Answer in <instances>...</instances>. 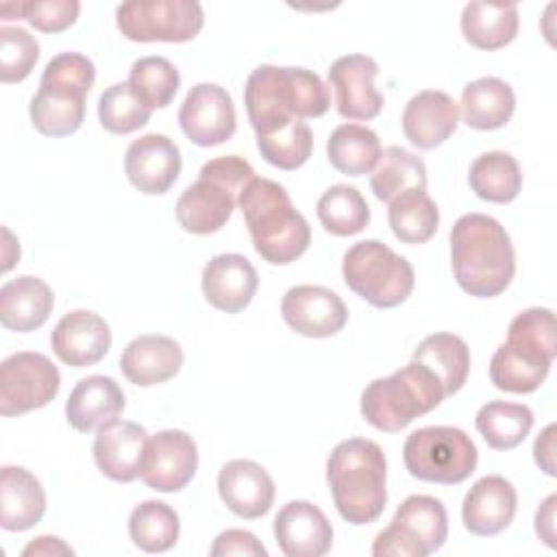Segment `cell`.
Wrapping results in <instances>:
<instances>
[{"mask_svg":"<svg viewBox=\"0 0 557 557\" xmlns=\"http://www.w3.org/2000/svg\"><path fill=\"white\" fill-rule=\"evenodd\" d=\"M244 104L250 126L261 137L296 120L324 115L331 96L324 81L311 70L259 65L246 81Z\"/></svg>","mask_w":557,"mask_h":557,"instance_id":"cell-1","label":"cell"},{"mask_svg":"<svg viewBox=\"0 0 557 557\" xmlns=\"http://www.w3.org/2000/svg\"><path fill=\"white\" fill-rule=\"evenodd\" d=\"M457 285L474 298L503 294L516 274V252L505 226L485 213L461 215L450 231Z\"/></svg>","mask_w":557,"mask_h":557,"instance_id":"cell-2","label":"cell"},{"mask_svg":"<svg viewBox=\"0 0 557 557\" xmlns=\"http://www.w3.org/2000/svg\"><path fill=\"white\" fill-rule=\"evenodd\" d=\"M326 481L335 509L350 524L379 520L387 503V459L383 448L366 437L339 442L326 459Z\"/></svg>","mask_w":557,"mask_h":557,"instance_id":"cell-3","label":"cell"},{"mask_svg":"<svg viewBox=\"0 0 557 557\" xmlns=\"http://www.w3.org/2000/svg\"><path fill=\"white\" fill-rule=\"evenodd\" d=\"M237 207L244 213L257 255L272 265H287L305 255L311 244V228L283 185L255 176L239 194Z\"/></svg>","mask_w":557,"mask_h":557,"instance_id":"cell-4","label":"cell"},{"mask_svg":"<svg viewBox=\"0 0 557 557\" xmlns=\"http://www.w3.org/2000/svg\"><path fill=\"white\" fill-rule=\"evenodd\" d=\"M94 81L96 67L85 54L61 52L52 57L28 107L33 126L46 137L74 135L85 120V98Z\"/></svg>","mask_w":557,"mask_h":557,"instance_id":"cell-5","label":"cell"},{"mask_svg":"<svg viewBox=\"0 0 557 557\" xmlns=\"http://www.w3.org/2000/svg\"><path fill=\"white\" fill-rule=\"evenodd\" d=\"M252 178V165L237 154L209 159L200 168L198 181L185 187L176 200L178 226L194 235L220 231L231 220L239 194Z\"/></svg>","mask_w":557,"mask_h":557,"instance_id":"cell-6","label":"cell"},{"mask_svg":"<svg viewBox=\"0 0 557 557\" xmlns=\"http://www.w3.org/2000/svg\"><path fill=\"white\" fill-rule=\"evenodd\" d=\"M440 379L422 363L409 361L385 379H374L361 394V416L383 433H398L444 400Z\"/></svg>","mask_w":557,"mask_h":557,"instance_id":"cell-7","label":"cell"},{"mask_svg":"<svg viewBox=\"0 0 557 557\" xmlns=\"http://www.w3.org/2000/svg\"><path fill=\"white\" fill-rule=\"evenodd\" d=\"M344 283L376 309L403 305L416 285L411 263L379 239L352 244L342 261Z\"/></svg>","mask_w":557,"mask_h":557,"instance_id":"cell-8","label":"cell"},{"mask_svg":"<svg viewBox=\"0 0 557 557\" xmlns=\"http://www.w3.org/2000/svg\"><path fill=\"white\" fill-rule=\"evenodd\" d=\"M403 459L411 476L455 485L474 472L479 453L470 435L457 426H422L407 435Z\"/></svg>","mask_w":557,"mask_h":557,"instance_id":"cell-9","label":"cell"},{"mask_svg":"<svg viewBox=\"0 0 557 557\" xmlns=\"http://www.w3.org/2000/svg\"><path fill=\"white\" fill-rule=\"evenodd\" d=\"M448 513L442 500L424 494L407 496L374 544V557H426L444 546Z\"/></svg>","mask_w":557,"mask_h":557,"instance_id":"cell-10","label":"cell"},{"mask_svg":"<svg viewBox=\"0 0 557 557\" xmlns=\"http://www.w3.org/2000/svg\"><path fill=\"white\" fill-rule=\"evenodd\" d=\"M115 24L131 41L183 44L202 30L205 11L196 0H133L115 9Z\"/></svg>","mask_w":557,"mask_h":557,"instance_id":"cell-11","label":"cell"},{"mask_svg":"<svg viewBox=\"0 0 557 557\" xmlns=\"http://www.w3.org/2000/svg\"><path fill=\"white\" fill-rule=\"evenodd\" d=\"M61 387L59 368L41 352L22 350L0 363V413L22 416L46 407Z\"/></svg>","mask_w":557,"mask_h":557,"instance_id":"cell-12","label":"cell"},{"mask_svg":"<svg viewBox=\"0 0 557 557\" xmlns=\"http://www.w3.org/2000/svg\"><path fill=\"white\" fill-rule=\"evenodd\" d=\"M178 124L196 146L209 148L228 141L237 128L228 91L215 83L194 85L178 109Z\"/></svg>","mask_w":557,"mask_h":557,"instance_id":"cell-13","label":"cell"},{"mask_svg":"<svg viewBox=\"0 0 557 557\" xmlns=\"http://www.w3.org/2000/svg\"><path fill=\"white\" fill-rule=\"evenodd\" d=\"M198 470V448L191 435L181 429L159 431L148 440L141 481L154 492L183 490Z\"/></svg>","mask_w":557,"mask_h":557,"instance_id":"cell-14","label":"cell"},{"mask_svg":"<svg viewBox=\"0 0 557 557\" xmlns=\"http://www.w3.org/2000/svg\"><path fill=\"white\" fill-rule=\"evenodd\" d=\"M379 63L368 54H346L329 67L337 113L346 120L368 122L383 109V94L374 87Z\"/></svg>","mask_w":557,"mask_h":557,"instance_id":"cell-15","label":"cell"},{"mask_svg":"<svg viewBox=\"0 0 557 557\" xmlns=\"http://www.w3.org/2000/svg\"><path fill=\"white\" fill-rule=\"evenodd\" d=\"M285 324L305 337H331L348 322L344 300L322 285L289 287L281 300Z\"/></svg>","mask_w":557,"mask_h":557,"instance_id":"cell-16","label":"cell"},{"mask_svg":"<svg viewBox=\"0 0 557 557\" xmlns=\"http://www.w3.org/2000/svg\"><path fill=\"white\" fill-rule=\"evenodd\" d=\"M183 168L178 146L161 133H148L131 141L124 154V172L128 183L148 196L165 194L178 178Z\"/></svg>","mask_w":557,"mask_h":557,"instance_id":"cell-17","label":"cell"},{"mask_svg":"<svg viewBox=\"0 0 557 557\" xmlns=\"http://www.w3.org/2000/svg\"><path fill=\"white\" fill-rule=\"evenodd\" d=\"M274 540L287 557H322L333 546V527L309 500H289L274 518Z\"/></svg>","mask_w":557,"mask_h":557,"instance_id":"cell-18","label":"cell"},{"mask_svg":"<svg viewBox=\"0 0 557 557\" xmlns=\"http://www.w3.org/2000/svg\"><path fill=\"white\" fill-rule=\"evenodd\" d=\"M148 440L150 437L144 426L115 418L98 429L94 440V461L111 481L131 483L141 476Z\"/></svg>","mask_w":557,"mask_h":557,"instance_id":"cell-19","label":"cell"},{"mask_svg":"<svg viewBox=\"0 0 557 557\" xmlns=\"http://www.w3.org/2000/svg\"><path fill=\"white\" fill-rule=\"evenodd\" d=\"M218 492L222 503L244 520L265 516L274 503V481L252 459H233L220 468Z\"/></svg>","mask_w":557,"mask_h":557,"instance_id":"cell-20","label":"cell"},{"mask_svg":"<svg viewBox=\"0 0 557 557\" xmlns=\"http://www.w3.org/2000/svg\"><path fill=\"white\" fill-rule=\"evenodd\" d=\"M54 355L72 368L96 366L111 348V331L104 318L94 311L76 309L65 313L52 335Z\"/></svg>","mask_w":557,"mask_h":557,"instance_id":"cell-21","label":"cell"},{"mask_svg":"<svg viewBox=\"0 0 557 557\" xmlns=\"http://www.w3.org/2000/svg\"><path fill=\"white\" fill-rule=\"evenodd\" d=\"M516 509V487L500 474H487L466 492L461 520L472 535L492 537L511 524Z\"/></svg>","mask_w":557,"mask_h":557,"instance_id":"cell-22","label":"cell"},{"mask_svg":"<svg viewBox=\"0 0 557 557\" xmlns=\"http://www.w3.org/2000/svg\"><path fill=\"white\" fill-rule=\"evenodd\" d=\"M259 287L255 265L237 252L213 257L202 270V294L207 302L224 313L244 311Z\"/></svg>","mask_w":557,"mask_h":557,"instance_id":"cell-23","label":"cell"},{"mask_svg":"<svg viewBox=\"0 0 557 557\" xmlns=\"http://www.w3.org/2000/svg\"><path fill=\"white\" fill-rule=\"evenodd\" d=\"M459 124V104L437 89L416 94L403 111L405 137L420 150H433L444 144Z\"/></svg>","mask_w":557,"mask_h":557,"instance_id":"cell-24","label":"cell"},{"mask_svg":"<svg viewBox=\"0 0 557 557\" xmlns=\"http://www.w3.org/2000/svg\"><path fill=\"white\" fill-rule=\"evenodd\" d=\"M183 366V348L168 335H139L120 357L122 374L139 387L170 381Z\"/></svg>","mask_w":557,"mask_h":557,"instance_id":"cell-25","label":"cell"},{"mask_svg":"<svg viewBox=\"0 0 557 557\" xmlns=\"http://www.w3.org/2000/svg\"><path fill=\"white\" fill-rule=\"evenodd\" d=\"M124 409L122 387L104 374L81 379L65 403V418L78 433L96 431L115 420Z\"/></svg>","mask_w":557,"mask_h":557,"instance_id":"cell-26","label":"cell"},{"mask_svg":"<svg viewBox=\"0 0 557 557\" xmlns=\"http://www.w3.org/2000/svg\"><path fill=\"white\" fill-rule=\"evenodd\" d=\"M46 492L39 479L20 466L0 470V527L4 531H28L41 522Z\"/></svg>","mask_w":557,"mask_h":557,"instance_id":"cell-27","label":"cell"},{"mask_svg":"<svg viewBox=\"0 0 557 557\" xmlns=\"http://www.w3.org/2000/svg\"><path fill=\"white\" fill-rule=\"evenodd\" d=\"M52 289L37 276L24 274L0 287V322L7 331L30 333L52 313Z\"/></svg>","mask_w":557,"mask_h":557,"instance_id":"cell-28","label":"cell"},{"mask_svg":"<svg viewBox=\"0 0 557 557\" xmlns=\"http://www.w3.org/2000/svg\"><path fill=\"white\" fill-rule=\"evenodd\" d=\"M463 122L474 131L503 128L516 109V96L509 83L496 76L470 81L461 91Z\"/></svg>","mask_w":557,"mask_h":557,"instance_id":"cell-29","label":"cell"},{"mask_svg":"<svg viewBox=\"0 0 557 557\" xmlns=\"http://www.w3.org/2000/svg\"><path fill=\"white\" fill-rule=\"evenodd\" d=\"M411 359L426 366L440 379L444 396H453L466 385L470 372V348L459 335H426L413 350Z\"/></svg>","mask_w":557,"mask_h":557,"instance_id":"cell-30","label":"cell"},{"mask_svg":"<svg viewBox=\"0 0 557 557\" xmlns=\"http://www.w3.org/2000/svg\"><path fill=\"white\" fill-rule=\"evenodd\" d=\"M505 344L522 359L550 368L557 352L555 313L546 307H531L520 311L509 322Z\"/></svg>","mask_w":557,"mask_h":557,"instance_id":"cell-31","label":"cell"},{"mask_svg":"<svg viewBox=\"0 0 557 557\" xmlns=\"http://www.w3.org/2000/svg\"><path fill=\"white\" fill-rule=\"evenodd\" d=\"M461 33L479 50H500L518 33V7L468 2L461 13Z\"/></svg>","mask_w":557,"mask_h":557,"instance_id":"cell-32","label":"cell"},{"mask_svg":"<svg viewBox=\"0 0 557 557\" xmlns=\"http://www.w3.org/2000/svg\"><path fill=\"white\" fill-rule=\"evenodd\" d=\"M468 183L481 200L507 205L516 200L522 189V170L509 152L490 150L472 161Z\"/></svg>","mask_w":557,"mask_h":557,"instance_id":"cell-33","label":"cell"},{"mask_svg":"<svg viewBox=\"0 0 557 557\" xmlns=\"http://www.w3.org/2000/svg\"><path fill=\"white\" fill-rule=\"evenodd\" d=\"M379 135L363 124H342L326 141L329 163L346 176H363L374 170L381 157Z\"/></svg>","mask_w":557,"mask_h":557,"instance_id":"cell-34","label":"cell"},{"mask_svg":"<svg viewBox=\"0 0 557 557\" xmlns=\"http://www.w3.org/2000/svg\"><path fill=\"white\" fill-rule=\"evenodd\" d=\"M387 222L403 244H424L440 226V209L424 189H407L389 200Z\"/></svg>","mask_w":557,"mask_h":557,"instance_id":"cell-35","label":"cell"},{"mask_svg":"<svg viewBox=\"0 0 557 557\" xmlns=\"http://www.w3.org/2000/svg\"><path fill=\"white\" fill-rule=\"evenodd\" d=\"M426 183L424 161L400 146L383 148L379 163L370 174V187L383 202H389L407 189H426Z\"/></svg>","mask_w":557,"mask_h":557,"instance_id":"cell-36","label":"cell"},{"mask_svg":"<svg viewBox=\"0 0 557 557\" xmlns=\"http://www.w3.org/2000/svg\"><path fill=\"white\" fill-rule=\"evenodd\" d=\"M474 424L490 448L511 450L529 435L533 426V411L520 403L492 400L476 411Z\"/></svg>","mask_w":557,"mask_h":557,"instance_id":"cell-37","label":"cell"},{"mask_svg":"<svg viewBox=\"0 0 557 557\" xmlns=\"http://www.w3.org/2000/svg\"><path fill=\"white\" fill-rule=\"evenodd\" d=\"M178 513L163 500L139 503L128 518V535L144 553H165L178 542Z\"/></svg>","mask_w":557,"mask_h":557,"instance_id":"cell-38","label":"cell"},{"mask_svg":"<svg viewBox=\"0 0 557 557\" xmlns=\"http://www.w3.org/2000/svg\"><path fill=\"white\" fill-rule=\"evenodd\" d=\"M318 220L326 233L350 237L361 233L370 222V207L352 185H331L318 200Z\"/></svg>","mask_w":557,"mask_h":557,"instance_id":"cell-39","label":"cell"},{"mask_svg":"<svg viewBox=\"0 0 557 557\" xmlns=\"http://www.w3.org/2000/svg\"><path fill=\"white\" fill-rule=\"evenodd\" d=\"M126 83L133 96L152 111L172 104L181 85V74L165 57H141L131 65Z\"/></svg>","mask_w":557,"mask_h":557,"instance_id":"cell-40","label":"cell"},{"mask_svg":"<svg viewBox=\"0 0 557 557\" xmlns=\"http://www.w3.org/2000/svg\"><path fill=\"white\" fill-rule=\"evenodd\" d=\"M257 150L278 170H298L311 157L313 133L305 122L296 120L272 135L257 137Z\"/></svg>","mask_w":557,"mask_h":557,"instance_id":"cell-41","label":"cell"},{"mask_svg":"<svg viewBox=\"0 0 557 557\" xmlns=\"http://www.w3.org/2000/svg\"><path fill=\"white\" fill-rule=\"evenodd\" d=\"M150 109H146L131 91L128 83H113L107 87L98 100V120L104 131L113 135H128L139 131L150 120Z\"/></svg>","mask_w":557,"mask_h":557,"instance_id":"cell-42","label":"cell"},{"mask_svg":"<svg viewBox=\"0 0 557 557\" xmlns=\"http://www.w3.org/2000/svg\"><path fill=\"white\" fill-rule=\"evenodd\" d=\"M548 366L518 357L507 344H500L490 361V381L494 387L511 394H531L548 376Z\"/></svg>","mask_w":557,"mask_h":557,"instance_id":"cell-43","label":"cell"},{"mask_svg":"<svg viewBox=\"0 0 557 557\" xmlns=\"http://www.w3.org/2000/svg\"><path fill=\"white\" fill-rule=\"evenodd\" d=\"M39 59L37 39L20 26L0 28V81L4 85L24 81Z\"/></svg>","mask_w":557,"mask_h":557,"instance_id":"cell-44","label":"cell"},{"mask_svg":"<svg viewBox=\"0 0 557 557\" xmlns=\"http://www.w3.org/2000/svg\"><path fill=\"white\" fill-rule=\"evenodd\" d=\"M81 13L76 0H46L24 2V20L41 33H61L70 28Z\"/></svg>","mask_w":557,"mask_h":557,"instance_id":"cell-45","label":"cell"},{"mask_svg":"<svg viewBox=\"0 0 557 557\" xmlns=\"http://www.w3.org/2000/svg\"><path fill=\"white\" fill-rule=\"evenodd\" d=\"M211 557H228V555H242V557H268L265 546L244 529H226L222 531L211 546Z\"/></svg>","mask_w":557,"mask_h":557,"instance_id":"cell-46","label":"cell"},{"mask_svg":"<svg viewBox=\"0 0 557 557\" xmlns=\"http://www.w3.org/2000/svg\"><path fill=\"white\" fill-rule=\"evenodd\" d=\"M555 424H548L535 440L533 444V457H535V463L540 466L542 472H546L548 476H555L557 470H555Z\"/></svg>","mask_w":557,"mask_h":557,"instance_id":"cell-47","label":"cell"},{"mask_svg":"<svg viewBox=\"0 0 557 557\" xmlns=\"http://www.w3.org/2000/svg\"><path fill=\"white\" fill-rule=\"evenodd\" d=\"M555 503L557 496L550 494L535 511V533L548 548H555Z\"/></svg>","mask_w":557,"mask_h":557,"instance_id":"cell-48","label":"cell"},{"mask_svg":"<svg viewBox=\"0 0 557 557\" xmlns=\"http://www.w3.org/2000/svg\"><path fill=\"white\" fill-rule=\"evenodd\" d=\"M24 557H33V555H41V557H54V555H74V550L61 540V537H54V535H41L37 540H33L30 544L24 546L22 550Z\"/></svg>","mask_w":557,"mask_h":557,"instance_id":"cell-49","label":"cell"},{"mask_svg":"<svg viewBox=\"0 0 557 557\" xmlns=\"http://www.w3.org/2000/svg\"><path fill=\"white\" fill-rule=\"evenodd\" d=\"M2 20H24V2H2Z\"/></svg>","mask_w":557,"mask_h":557,"instance_id":"cell-50","label":"cell"}]
</instances>
